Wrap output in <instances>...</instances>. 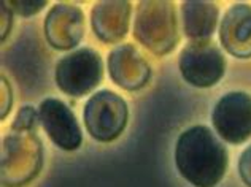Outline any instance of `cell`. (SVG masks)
<instances>
[{
  "label": "cell",
  "mask_w": 251,
  "mask_h": 187,
  "mask_svg": "<svg viewBox=\"0 0 251 187\" xmlns=\"http://www.w3.org/2000/svg\"><path fill=\"white\" fill-rule=\"evenodd\" d=\"M103 65L99 52L80 48L64 56L56 65V84L70 97H83L92 92L102 81Z\"/></svg>",
  "instance_id": "5"
},
{
  "label": "cell",
  "mask_w": 251,
  "mask_h": 187,
  "mask_svg": "<svg viewBox=\"0 0 251 187\" xmlns=\"http://www.w3.org/2000/svg\"><path fill=\"white\" fill-rule=\"evenodd\" d=\"M11 8L13 13H16L19 16L29 18L32 15H35L40 10H43L46 6V0H11V2H6Z\"/></svg>",
  "instance_id": "15"
},
{
  "label": "cell",
  "mask_w": 251,
  "mask_h": 187,
  "mask_svg": "<svg viewBox=\"0 0 251 187\" xmlns=\"http://www.w3.org/2000/svg\"><path fill=\"white\" fill-rule=\"evenodd\" d=\"M220 40L223 48L237 59H251V5L235 3L224 13Z\"/></svg>",
  "instance_id": "12"
},
{
  "label": "cell",
  "mask_w": 251,
  "mask_h": 187,
  "mask_svg": "<svg viewBox=\"0 0 251 187\" xmlns=\"http://www.w3.org/2000/svg\"><path fill=\"white\" fill-rule=\"evenodd\" d=\"M134 37L156 56H166L180 42L175 5L167 0H143L137 6Z\"/></svg>",
  "instance_id": "2"
},
{
  "label": "cell",
  "mask_w": 251,
  "mask_h": 187,
  "mask_svg": "<svg viewBox=\"0 0 251 187\" xmlns=\"http://www.w3.org/2000/svg\"><path fill=\"white\" fill-rule=\"evenodd\" d=\"M220 10L213 2L186 0L181 3L184 35L193 40H210L215 33Z\"/></svg>",
  "instance_id": "13"
},
{
  "label": "cell",
  "mask_w": 251,
  "mask_h": 187,
  "mask_svg": "<svg viewBox=\"0 0 251 187\" xmlns=\"http://www.w3.org/2000/svg\"><path fill=\"white\" fill-rule=\"evenodd\" d=\"M84 125L89 135L100 143H110L121 135L129 119L126 100L108 89L92 94L83 110Z\"/></svg>",
  "instance_id": "4"
},
{
  "label": "cell",
  "mask_w": 251,
  "mask_h": 187,
  "mask_svg": "<svg viewBox=\"0 0 251 187\" xmlns=\"http://www.w3.org/2000/svg\"><path fill=\"white\" fill-rule=\"evenodd\" d=\"M43 143L35 132H11L2 141V184L23 187L43 168Z\"/></svg>",
  "instance_id": "3"
},
{
  "label": "cell",
  "mask_w": 251,
  "mask_h": 187,
  "mask_svg": "<svg viewBox=\"0 0 251 187\" xmlns=\"http://www.w3.org/2000/svg\"><path fill=\"white\" fill-rule=\"evenodd\" d=\"M40 122L51 141L64 151H75L83 143V135L74 111L59 98H45L38 108Z\"/></svg>",
  "instance_id": "8"
},
{
  "label": "cell",
  "mask_w": 251,
  "mask_h": 187,
  "mask_svg": "<svg viewBox=\"0 0 251 187\" xmlns=\"http://www.w3.org/2000/svg\"><path fill=\"white\" fill-rule=\"evenodd\" d=\"M239 175L245 186L251 187V144L242 152L239 159Z\"/></svg>",
  "instance_id": "17"
},
{
  "label": "cell",
  "mask_w": 251,
  "mask_h": 187,
  "mask_svg": "<svg viewBox=\"0 0 251 187\" xmlns=\"http://www.w3.org/2000/svg\"><path fill=\"white\" fill-rule=\"evenodd\" d=\"M40 122V115L30 105L19 108L15 121L11 124V132H35L37 124Z\"/></svg>",
  "instance_id": "14"
},
{
  "label": "cell",
  "mask_w": 251,
  "mask_h": 187,
  "mask_svg": "<svg viewBox=\"0 0 251 187\" xmlns=\"http://www.w3.org/2000/svg\"><path fill=\"white\" fill-rule=\"evenodd\" d=\"M132 5L127 0L99 2L91 10V25L102 43H118L127 35Z\"/></svg>",
  "instance_id": "11"
},
{
  "label": "cell",
  "mask_w": 251,
  "mask_h": 187,
  "mask_svg": "<svg viewBox=\"0 0 251 187\" xmlns=\"http://www.w3.org/2000/svg\"><path fill=\"white\" fill-rule=\"evenodd\" d=\"M0 13H2V24H0V29H2V35L0 40L5 42L6 37L10 35L11 32V25H13V11L8 6L6 2H0Z\"/></svg>",
  "instance_id": "18"
},
{
  "label": "cell",
  "mask_w": 251,
  "mask_h": 187,
  "mask_svg": "<svg viewBox=\"0 0 251 187\" xmlns=\"http://www.w3.org/2000/svg\"><path fill=\"white\" fill-rule=\"evenodd\" d=\"M211 122L226 143H245L251 138V95L242 91L226 94L215 105Z\"/></svg>",
  "instance_id": "7"
},
{
  "label": "cell",
  "mask_w": 251,
  "mask_h": 187,
  "mask_svg": "<svg viewBox=\"0 0 251 187\" xmlns=\"http://www.w3.org/2000/svg\"><path fill=\"white\" fill-rule=\"evenodd\" d=\"M108 73L120 88L135 92L143 89L151 79V67L132 45H121L110 52Z\"/></svg>",
  "instance_id": "10"
},
{
  "label": "cell",
  "mask_w": 251,
  "mask_h": 187,
  "mask_svg": "<svg viewBox=\"0 0 251 187\" xmlns=\"http://www.w3.org/2000/svg\"><path fill=\"white\" fill-rule=\"evenodd\" d=\"M227 151L207 125H193L176 140L175 165L196 187H215L226 175Z\"/></svg>",
  "instance_id": "1"
},
{
  "label": "cell",
  "mask_w": 251,
  "mask_h": 187,
  "mask_svg": "<svg viewBox=\"0 0 251 187\" xmlns=\"http://www.w3.org/2000/svg\"><path fill=\"white\" fill-rule=\"evenodd\" d=\"M84 35V13L70 3L52 5L45 18L46 42L57 51H69L80 45Z\"/></svg>",
  "instance_id": "9"
},
{
  "label": "cell",
  "mask_w": 251,
  "mask_h": 187,
  "mask_svg": "<svg viewBox=\"0 0 251 187\" xmlns=\"http://www.w3.org/2000/svg\"><path fill=\"white\" fill-rule=\"evenodd\" d=\"M181 76L196 88H211L220 83L226 71V59L213 40H193L178 59Z\"/></svg>",
  "instance_id": "6"
},
{
  "label": "cell",
  "mask_w": 251,
  "mask_h": 187,
  "mask_svg": "<svg viewBox=\"0 0 251 187\" xmlns=\"http://www.w3.org/2000/svg\"><path fill=\"white\" fill-rule=\"evenodd\" d=\"M0 84H2V111H0V117L5 119L8 116V113L11 111V105H13V91H11V86L8 83V79L5 78V75H2L0 78Z\"/></svg>",
  "instance_id": "16"
}]
</instances>
